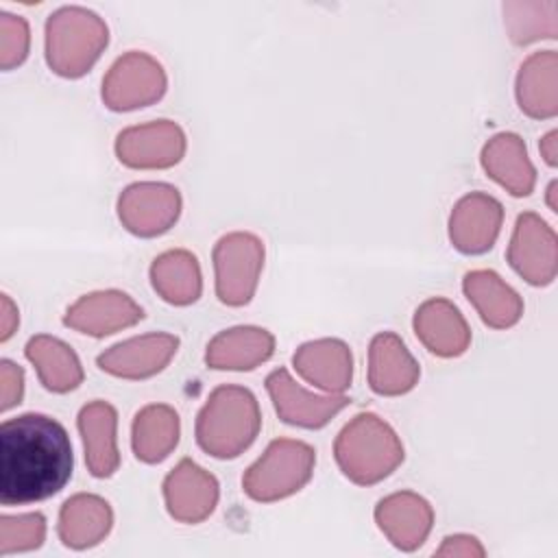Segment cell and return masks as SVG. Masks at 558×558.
<instances>
[{"label":"cell","instance_id":"cell-1","mask_svg":"<svg viewBox=\"0 0 558 558\" xmlns=\"http://www.w3.org/2000/svg\"><path fill=\"white\" fill-rule=\"evenodd\" d=\"M74 451L65 427L39 412L0 425V504L24 506L54 497L72 477Z\"/></svg>","mask_w":558,"mask_h":558},{"label":"cell","instance_id":"cell-2","mask_svg":"<svg viewBox=\"0 0 558 558\" xmlns=\"http://www.w3.org/2000/svg\"><path fill=\"white\" fill-rule=\"evenodd\" d=\"M262 410L257 397L238 384L214 388L196 414V445L211 458L233 460L259 436Z\"/></svg>","mask_w":558,"mask_h":558},{"label":"cell","instance_id":"cell-3","mask_svg":"<svg viewBox=\"0 0 558 558\" xmlns=\"http://www.w3.org/2000/svg\"><path fill=\"white\" fill-rule=\"evenodd\" d=\"M333 458L349 482L373 486L403 464L405 449L388 421L375 412H360L338 432Z\"/></svg>","mask_w":558,"mask_h":558},{"label":"cell","instance_id":"cell-4","mask_svg":"<svg viewBox=\"0 0 558 558\" xmlns=\"http://www.w3.org/2000/svg\"><path fill=\"white\" fill-rule=\"evenodd\" d=\"M109 46V26L92 9L68 4L52 11L44 26L48 68L63 78L85 76Z\"/></svg>","mask_w":558,"mask_h":558},{"label":"cell","instance_id":"cell-5","mask_svg":"<svg viewBox=\"0 0 558 558\" xmlns=\"http://www.w3.org/2000/svg\"><path fill=\"white\" fill-rule=\"evenodd\" d=\"M316 449L296 438H275L264 453L244 471L242 490L259 504H275L292 497L312 480Z\"/></svg>","mask_w":558,"mask_h":558},{"label":"cell","instance_id":"cell-6","mask_svg":"<svg viewBox=\"0 0 558 558\" xmlns=\"http://www.w3.org/2000/svg\"><path fill=\"white\" fill-rule=\"evenodd\" d=\"M264 259V242L251 231H231L218 238L211 251L218 301L229 307L248 305L255 296Z\"/></svg>","mask_w":558,"mask_h":558},{"label":"cell","instance_id":"cell-7","mask_svg":"<svg viewBox=\"0 0 558 558\" xmlns=\"http://www.w3.org/2000/svg\"><path fill=\"white\" fill-rule=\"evenodd\" d=\"M168 74L163 65L144 50H129L118 57L102 76L100 98L111 111H135L163 98Z\"/></svg>","mask_w":558,"mask_h":558},{"label":"cell","instance_id":"cell-8","mask_svg":"<svg viewBox=\"0 0 558 558\" xmlns=\"http://www.w3.org/2000/svg\"><path fill=\"white\" fill-rule=\"evenodd\" d=\"M183 209L181 192L163 181H137L118 196V220L137 238H159L168 233Z\"/></svg>","mask_w":558,"mask_h":558},{"label":"cell","instance_id":"cell-9","mask_svg":"<svg viewBox=\"0 0 558 558\" xmlns=\"http://www.w3.org/2000/svg\"><path fill=\"white\" fill-rule=\"evenodd\" d=\"M122 166L133 170H166L177 166L187 150V137L179 122L159 118L126 126L113 144Z\"/></svg>","mask_w":558,"mask_h":558},{"label":"cell","instance_id":"cell-10","mask_svg":"<svg viewBox=\"0 0 558 558\" xmlns=\"http://www.w3.org/2000/svg\"><path fill=\"white\" fill-rule=\"evenodd\" d=\"M506 257L525 283L536 288L554 283L558 275L556 231L536 211L519 214Z\"/></svg>","mask_w":558,"mask_h":558},{"label":"cell","instance_id":"cell-11","mask_svg":"<svg viewBox=\"0 0 558 558\" xmlns=\"http://www.w3.org/2000/svg\"><path fill=\"white\" fill-rule=\"evenodd\" d=\"M168 514L187 525H196L216 510L220 499V484L214 473L196 464L192 458L179 460L161 484Z\"/></svg>","mask_w":558,"mask_h":558},{"label":"cell","instance_id":"cell-12","mask_svg":"<svg viewBox=\"0 0 558 558\" xmlns=\"http://www.w3.org/2000/svg\"><path fill=\"white\" fill-rule=\"evenodd\" d=\"M266 392L275 405L277 416L294 427L320 429L338 412L349 405L347 395H316L305 390L286 368H275L266 377Z\"/></svg>","mask_w":558,"mask_h":558},{"label":"cell","instance_id":"cell-13","mask_svg":"<svg viewBox=\"0 0 558 558\" xmlns=\"http://www.w3.org/2000/svg\"><path fill=\"white\" fill-rule=\"evenodd\" d=\"M142 318L144 310L131 294L109 288L87 292L68 305L63 325L92 338H105L137 325Z\"/></svg>","mask_w":558,"mask_h":558},{"label":"cell","instance_id":"cell-14","mask_svg":"<svg viewBox=\"0 0 558 558\" xmlns=\"http://www.w3.org/2000/svg\"><path fill=\"white\" fill-rule=\"evenodd\" d=\"M179 351V338L168 331H153L122 340L96 357V366L120 379H148L161 373Z\"/></svg>","mask_w":558,"mask_h":558},{"label":"cell","instance_id":"cell-15","mask_svg":"<svg viewBox=\"0 0 558 558\" xmlns=\"http://www.w3.org/2000/svg\"><path fill=\"white\" fill-rule=\"evenodd\" d=\"M504 205L486 192H469L456 201L449 214V242L462 255L490 251L501 233Z\"/></svg>","mask_w":558,"mask_h":558},{"label":"cell","instance_id":"cell-16","mask_svg":"<svg viewBox=\"0 0 558 558\" xmlns=\"http://www.w3.org/2000/svg\"><path fill=\"white\" fill-rule=\"evenodd\" d=\"M373 517L379 532L401 551L418 549L434 527L432 504L414 490H397L381 497Z\"/></svg>","mask_w":558,"mask_h":558},{"label":"cell","instance_id":"cell-17","mask_svg":"<svg viewBox=\"0 0 558 558\" xmlns=\"http://www.w3.org/2000/svg\"><path fill=\"white\" fill-rule=\"evenodd\" d=\"M418 342L434 355L451 360L471 347V327L458 305L445 296L423 301L412 318Z\"/></svg>","mask_w":558,"mask_h":558},{"label":"cell","instance_id":"cell-18","mask_svg":"<svg viewBox=\"0 0 558 558\" xmlns=\"http://www.w3.org/2000/svg\"><path fill=\"white\" fill-rule=\"evenodd\" d=\"M421 366L401 336L379 331L368 344V386L379 397H401L414 390Z\"/></svg>","mask_w":558,"mask_h":558},{"label":"cell","instance_id":"cell-19","mask_svg":"<svg viewBox=\"0 0 558 558\" xmlns=\"http://www.w3.org/2000/svg\"><path fill=\"white\" fill-rule=\"evenodd\" d=\"M292 366L307 384L329 395H344L353 381V353L340 338L303 342L292 355Z\"/></svg>","mask_w":558,"mask_h":558},{"label":"cell","instance_id":"cell-20","mask_svg":"<svg viewBox=\"0 0 558 558\" xmlns=\"http://www.w3.org/2000/svg\"><path fill=\"white\" fill-rule=\"evenodd\" d=\"M76 427L83 440L87 471L107 480L120 469L118 449V412L105 399H94L78 410Z\"/></svg>","mask_w":558,"mask_h":558},{"label":"cell","instance_id":"cell-21","mask_svg":"<svg viewBox=\"0 0 558 558\" xmlns=\"http://www.w3.org/2000/svg\"><path fill=\"white\" fill-rule=\"evenodd\" d=\"M275 353V336L257 325L218 331L205 349V364L214 371H253Z\"/></svg>","mask_w":558,"mask_h":558},{"label":"cell","instance_id":"cell-22","mask_svg":"<svg viewBox=\"0 0 558 558\" xmlns=\"http://www.w3.org/2000/svg\"><path fill=\"white\" fill-rule=\"evenodd\" d=\"M480 163L484 172L508 194L523 198L534 192L536 168L527 155L521 135L510 131L493 135L480 153Z\"/></svg>","mask_w":558,"mask_h":558},{"label":"cell","instance_id":"cell-23","mask_svg":"<svg viewBox=\"0 0 558 558\" xmlns=\"http://www.w3.org/2000/svg\"><path fill=\"white\" fill-rule=\"evenodd\" d=\"M113 527L111 504L94 493L68 497L59 510L57 534L70 549H89L100 545Z\"/></svg>","mask_w":558,"mask_h":558},{"label":"cell","instance_id":"cell-24","mask_svg":"<svg viewBox=\"0 0 558 558\" xmlns=\"http://www.w3.org/2000/svg\"><path fill=\"white\" fill-rule=\"evenodd\" d=\"M519 109L534 120H549L558 113V52L536 50L519 68L514 81Z\"/></svg>","mask_w":558,"mask_h":558},{"label":"cell","instance_id":"cell-25","mask_svg":"<svg viewBox=\"0 0 558 558\" xmlns=\"http://www.w3.org/2000/svg\"><path fill=\"white\" fill-rule=\"evenodd\" d=\"M462 292L482 323L493 329H510L523 316V299L495 270H469L462 279Z\"/></svg>","mask_w":558,"mask_h":558},{"label":"cell","instance_id":"cell-26","mask_svg":"<svg viewBox=\"0 0 558 558\" xmlns=\"http://www.w3.org/2000/svg\"><path fill=\"white\" fill-rule=\"evenodd\" d=\"M24 355L35 366L39 384L48 392H54V395L72 392L85 379V371L76 351L61 338L37 333L28 338L24 347Z\"/></svg>","mask_w":558,"mask_h":558},{"label":"cell","instance_id":"cell-27","mask_svg":"<svg viewBox=\"0 0 558 558\" xmlns=\"http://www.w3.org/2000/svg\"><path fill=\"white\" fill-rule=\"evenodd\" d=\"M153 290L161 301L185 307L203 294V272L198 257L187 248H170L159 253L148 270Z\"/></svg>","mask_w":558,"mask_h":558},{"label":"cell","instance_id":"cell-28","mask_svg":"<svg viewBox=\"0 0 558 558\" xmlns=\"http://www.w3.org/2000/svg\"><path fill=\"white\" fill-rule=\"evenodd\" d=\"M181 418L168 403H148L135 412L131 425V447L140 462L159 464L179 445Z\"/></svg>","mask_w":558,"mask_h":558},{"label":"cell","instance_id":"cell-29","mask_svg":"<svg viewBox=\"0 0 558 558\" xmlns=\"http://www.w3.org/2000/svg\"><path fill=\"white\" fill-rule=\"evenodd\" d=\"M504 24L514 46H527L558 35L556 0H512L504 2Z\"/></svg>","mask_w":558,"mask_h":558},{"label":"cell","instance_id":"cell-30","mask_svg":"<svg viewBox=\"0 0 558 558\" xmlns=\"http://www.w3.org/2000/svg\"><path fill=\"white\" fill-rule=\"evenodd\" d=\"M46 541V517L41 512L0 517V554H22L39 549Z\"/></svg>","mask_w":558,"mask_h":558},{"label":"cell","instance_id":"cell-31","mask_svg":"<svg viewBox=\"0 0 558 558\" xmlns=\"http://www.w3.org/2000/svg\"><path fill=\"white\" fill-rule=\"evenodd\" d=\"M31 50V28L26 17L0 11V68L4 72L22 65Z\"/></svg>","mask_w":558,"mask_h":558},{"label":"cell","instance_id":"cell-32","mask_svg":"<svg viewBox=\"0 0 558 558\" xmlns=\"http://www.w3.org/2000/svg\"><path fill=\"white\" fill-rule=\"evenodd\" d=\"M24 397V368L13 360H0V410L9 412Z\"/></svg>","mask_w":558,"mask_h":558},{"label":"cell","instance_id":"cell-33","mask_svg":"<svg viewBox=\"0 0 558 558\" xmlns=\"http://www.w3.org/2000/svg\"><path fill=\"white\" fill-rule=\"evenodd\" d=\"M438 558H484L486 549L482 541L473 534H449L442 538L440 547L434 551Z\"/></svg>","mask_w":558,"mask_h":558},{"label":"cell","instance_id":"cell-34","mask_svg":"<svg viewBox=\"0 0 558 558\" xmlns=\"http://www.w3.org/2000/svg\"><path fill=\"white\" fill-rule=\"evenodd\" d=\"M20 325L17 305L11 301L9 294L0 296V342H7Z\"/></svg>","mask_w":558,"mask_h":558},{"label":"cell","instance_id":"cell-35","mask_svg":"<svg viewBox=\"0 0 558 558\" xmlns=\"http://www.w3.org/2000/svg\"><path fill=\"white\" fill-rule=\"evenodd\" d=\"M538 150H541V157L543 161L549 166V168H556L558 166V131L551 129L549 133H545L538 142Z\"/></svg>","mask_w":558,"mask_h":558},{"label":"cell","instance_id":"cell-36","mask_svg":"<svg viewBox=\"0 0 558 558\" xmlns=\"http://www.w3.org/2000/svg\"><path fill=\"white\" fill-rule=\"evenodd\" d=\"M556 187H558V183H556V181H551V183L547 185V205H549V209H551V211H558V205H556V201H554V196H556Z\"/></svg>","mask_w":558,"mask_h":558}]
</instances>
